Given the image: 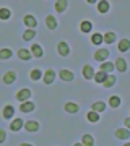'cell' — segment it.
Masks as SVG:
<instances>
[{
    "label": "cell",
    "instance_id": "cell-1",
    "mask_svg": "<svg viewBox=\"0 0 130 146\" xmlns=\"http://www.w3.org/2000/svg\"><path fill=\"white\" fill-rule=\"evenodd\" d=\"M57 52L59 55H62V57H67L68 54H70V49H68V44L65 41H60L57 44Z\"/></svg>",
    "mask_w": 130,
    "mask_h": 146
},
{
    "label": "cell",
    "instance_id": "cell-2",
    "mask_svg": "<svg viewBox=\"0 0 130 146\" xmlns=\"http://www.w3.org/2000/svg\"><path fill=\"white\" fill-rule=\"evenodd\" d=\"M23 127H25L26 131H29V133H34V131L39 130V123H37L36 120H28L26 123H23Z\"/></svg>",
    "mask_w": 130,
    "mask_h": 146
},
{
    "label": "cell",
    "instance_id": "cell-3",
    "mask_svg": "<svg viewBox=\"0 0 130 146\" xmlns=\"http://www.w3.org/2000/svg\"><path fill=\"white\" fill-rule=\"evenodd\" d=\"M29 98H31V91H29V89H20V91H18V94H16V99L20 101V102H25V101H28L29 99Z\"/></svg>",
    "mask_w": 130,
    "mask_h": 146
},
{
    "label": "cell",
    "instance_id": "cell-4",
    "mask_svg": "<svg viewBox=\"0 0 130 146\" xmlns=\"http://www.w3.org/2000/svg\"><path fill=\"white\" fill-rule=\"evenodd\" d=\"M23 23H25L29 29H34V28L37 26V21H36V18H34L33 15H26L25 18H23Z\"/></svg>",
    "mask_w": 130,
    "mask_h": 146
},
{
    "label": "cell",
    "instance_id": "cell-5",
    "mask_svg": "<svg viewBox=\"0 0 130 146\" xmlns=\"http://www.w3.org/2000/svg\"><path fill=\"white\" fill-rule=\"evenodd\" d=\"M107 57H109V50H107V49H99V50H96V54H94V58H96L98 62H104Z\"/></svg>",
    "mask_w": 130,
    "mask_h": 146
},
{
    "label": "cell",
    "instance_id": "cell-6",
    "mask_svg": "<svg viewBox=\"0 0 130 146\" xmlns=\"http://www.w3.org/2000/svg\"><path fill=\"white\" fill-rule=\"evenodd\" d=\"M42 78H44V83H46V84H52V83H54V80H55V72H54L52 68H49V70L44 73V76H42Z\"/></svg>",
    "mask_w": 130,
    "mask_h": 146
},
{
    "label": "cell",
    "instance_id": "cell-7",
    "mask_svg": "<svg viewBox=\"0 0 130 146\" xmlns=\"http://www.w3.org/2000/svg\"><path fill=\"white\" fill-rule=\"evenodd\" d=\"M59 76H60V80L62 81H67V83H70V81H73V73L70 72V70H60V73H59Z\"/></svg>",
    "mask_w": 130,
    "mask_h": 146
},
{
    "label": "cell",
    "instance_id": "cell-8",
    "mask_svg": "<svg viewBox=\"0 0 130 146\" xmlns=\"http://www.w3.org/2000/svg\"><path fill=\"white\" fill-rule=\"evenodd\" d=\"M16 81V73L15 72H7L3 75V83L5 84H13Z\"/></svg>",
    "mask_w": 130,
    "mask_h": 146
},
{
    "label": "cell",
    "instance_id": "cell-9",
    "mask_svg": "<svg viewBox=\"0 0 130 146\" xmlns=\"http://www.w3.org/2000/svg\"><path fill=\"white\" fill-rule=\"evenodd\" d=\"M115 138H120V140H129V138H130L129 128H119V130H115Z\"/></svg>",
    "mask_w": 130,
    "mask_h": 146
},
{
    "label": "cell",
    "instance_id": "cell-10",
    "mask_svg": "<svg viewBox=\"0 0 130 146\" xmlns=\"http://www.w3.org/2000/svg\"><path fill=\"white\" fill-rule=\"evenodd\" d=\"M83 76L86 80H93L94 78V68L91 65H85L83 67Z\"/></svg>",
    "mask_w": 130,
    "mask_h": 146
},
{
    "label": "cell",
    "instance_id": "cell-11",
    "mask_svg": "<svg viewBox=\"0 0 130 146\" xmlns=\"http://www.w3.org/2000/svg\"><path fill=\"white\" fill-rule=\"evenodd\" d=\"M29 52H31L33 57H37V58H39V57H42V47L39 46V44H33Z\"/></svg>",
    "mask_w": 130,
    "mask_h": 146
},
{
    "label": "cell",
    "instance_id": "cell-12",
    "mask_svg": "<svg viewBox=\"0 0 130 146\" xmlns=\"http://www.w3.org/2000/svg\"><path fill=\"white\" fill-rule=\"evenodd\" d=\"M23 123H25V122H23L21 119H15V120H13V122L10 123V130H11V131L21 130V128H23Z\"/></svg>",
    "mask_w": 130,
    "mask_h": 146
},
{
    "label": "cell",
    "instance_id": "cell-13",
    "mask_svg": "<svg viewBox=\"0 0 130 146\" xmlns=\"http://www.w3.org/2000/svg\"><path fill=\"white\" fill-rule=\"evenodd\" d=\"M114 68H117L119 72H125V70H127V62H125L122 57H119L114 63Z\"/></svg>",
    "mask_w": 130,
    "mask_h": 146
},
{
    "label": "cell",
    "instance_id": "cell-14",
    "mask_svg": "<svg viewBox=\"0 0 130 146\" xmlns=\"http://www.w3.org/2000/svg\"><path fill=\"white\" fill-rule=\"evenodd\" d=\"M13 114H15V109H13V106H5L3 107V112H2V115H3V119H11L13 117Z\"/></svg>",
    "mask_w": 130,
    "mask_h": 146
},
{
    "label": "cell",
    "instance_id": "cell-15",
    "mask_svg": "<svg viewBox=\"0 0 130 146\" xmlns=\"http://www.w3.org/2000/svg\"><path fill=\"white\" fill-rule=\"evenodd\" d=\"M20 110L21 112H33V110H34V104L29 102V101H25V102H21Z\"/></svg>",
    "mask_w": 130,
    "mask_h": 146
},
{
    "label": "cell",
    "instance_id": "cell-16",
    "mask_svg": "<svg viewBox=\"0 0 130 146\" xmlns=\"http://www.w3.org/2000/svg\"><path fill=\"white\" fill-rule=\"evenodd\" d=\"M63 109L67 110V112H70V114H77L80 107H78V104H75V102H65Z\"/></svg>",
    "mask_w": 130,
    "mask_h": 146
},
{
    "label": "cell",
    "instance_id": "cell-17",
    "mask_svg": "<svg viewBox=\"0 0 130 146\" xmlns=\"http://www.w3.org/2000/svg\"><path fill=\"white\" fill-rule=\"evenodd\" d=\"M18 57H20L21 60H31L33 55L28 49H20V50H18Z\"/></svg>",
    "mask_w": 130,
    "mask_h": 146
},
{
    "label": "cell",
    "instance_id": "cell-18",
    "mask_svg": "<svg viewBox=\"0 0 130 146\" xmlns=\"http://www.w3.org/2000/svg\"><path fill=\"white\" fill-rule=\"evenodd\" d=\"M67 7H68V2H65V0H57V2H55V10H57L59 13L65 11Z\"/></svg>",
    "mask_w": 130,
    "mask_h": 146
},
{
    "label": "cell",
    "instance_id": "cell-19",
    "mask_svg": "<svg viewBox=\"0 0 130 146\" xmlns=\"http://www.w3.org/2000/svg\"><path fill=\"white\" fill-rule=\"evenodd\" d=\"M112 70H114V63H111V62H103V63H101V70H99V72H104L106 75H107V73H111Z\"/></svg>",
    "mask_w": 130,
    "mask_h": 146
},
{
    "label": "cell",
    "instance_id": "cell-20",
    "mask_svg": "<svg viewBox=\"0 0 130 146\" xmlns=\"http://www.w3.org/2000/svg\"><path fill=\"white\" fill-rule=\"evenodd\" d=\"M104 109H106V104H104V102H101V101H98V102H94V104L91 106V110H93V112H96V114L103 112Z\"/></svg>",
    "mask_w": 130,
    "mask_h": 146
},
{
    "label": "cell",
    "instance_id": "cell-21",
    "mask_svg": "<svg viewBox=\"0 0 130 146\" xmlns=\"http://www.w3.org/2000/svg\"><path fill=\"white\" fill-rule=\"evenodd\" d=\"M46 25L49 29H55L57 28V21H55V18L52 15H49V16H46Z\"/></svg>",
    "mask_w": 130,
    "mask_h": 146
},
{
    "label": "cell",
    "instance_id": "cell-22",
    "mask_svg": "<svg viewBox=\"0 0 130 146\" xmlns=\"http://www.w3.org/2000/svg\"><path fill=\"white\" fill-rule=\"evenodd\" d=\"M29 76H31L33 81H37V80H41V78H42V72L39 70V68H33L31 73H29Z\"/></svg>",
    "mask_w": 130,
    "mask_h": 146
},
{
    "label": "cell",
    "instance_id": "cell-23",
    "mask_svg": "<svg viewBox=\"0 0 130 146\" xmlns=\"http://www.w3.org/2000/svg\"><path fill=\"white\" fill-rule=\"evenodd\" d=\"M81 145L83 146H94V138L91 135H83V138H81Z\"/></svg>",
    "mask_w": 130,
    "mask_h": 146
},
{
    "label": "cell",
    "instance_id": "cell-24",
    "mask_svg": "<svg viewBox=\"0 0 130 146\" xmlns=\"http://www.w3.org/2000/svg\"><path fill=\"white\" fill-rule=\"evenodd\" d=\"M98 11L99 13H107V11H109V2H106V0L99 2L98 3Z\"/></svg>",
    "mask_w": 130,
    "mask_h": 146
},
{
    "label": "cell",
    "instance_id": "cell-25",
    "mask_svg": "<svg viewBox=\"0 0 130 146\" xmlns=\"http://www.w3.org/2000/svg\"><path fill=\"white\" fill-rule=\"evenodd\" d=\"M104 88H111V86H114L115 84V76H112V75H107L106 76V80L103 81Z\"/></svg>",
    "mask_w": 130,
    "mask_h": 146
},
{
    "label": "cell",
    "instance_id": "cell-26",
    "mask_svg": "<svg viewBox=\"0 0 130 146\" xmlns=\"http://www.w3.org/2000/svg\"><path fill=\"white\" fill-rule=\"evenodd\" d=\"M130 49V41L129 39H122V41L119 42V50L120 52H127Z\"/></svg>",
    "mask_w": 130,
    "mask_h": 146
},
{
    "label": "cell",
    "instance_id": "cell-27",
    "mask_svg": "<svg viewBox=\"0 0 130 146\" xmlns=\"http://www.w3.org/2000/svg\"><path fill=\"white\" fill-rule=\"evenodd\" d=\"M103 42H106V44H112V42H115V34L114 33H106L103 36Z\"/></svg>",
    "mask_w": 130,
    "mask_h": 146
},
{
    "label": "cell",
    "instance_id": "cell-28",
    "mask_svg": "<svg viewBox=\"0 0 130 146\" xmlns=\"http://www.w3.org/2000/svg\"><path fill=\"white\" fill-rule=\"evenodd\" d=\"M80 29L83 33H91L93 29V25H91V21H81V25H80Z\"/></svg>",
    "mask_w": 130,
    "mask_h": 146
},
{
    "label": "cell",
    "instance_id": "cell-29",
    "mask_svg": "<svg viewBox=\"0 0 130 146\" xmlns=\"http://www.w3.org/2000/svg\"><path fill=\"white\" fill-rule=\"evenodd\" d=\"M86 119H88V122H91V123H96L99 120V115L96 114V112H93V110H89L88 114H86Z\"/></svg>",
    "mask_w": 130,
    "mask_h": 146
},
{
    "label": "cell",
    "instance_id": "cell-30",
    "mask_svg": "<svg viewBox=\"0 0 130 146\" xmlns=\"http://www.w3.org/2000/svg\"><path fill=\"white\" fill-rule=\"evenodd\" d=\"M109 106L111 107H114V109H117L120 106V98H117V96H111L109 98Z\"/></svg>",
    "mask_w": 130,
    "mask_h": 146
},
{
    "label": "cell",
    "instance_id": "cell-31",
    "mask_svg": "<svg viewBox=\"0 0 130 146\" xmlns=\"http://www.w3.org/2000/svg\"><path fill=\"white\" fill-rule=\"evenodd\" d=\"M34 36H36V31H34V29H26V31L23 33V39H25V41H31Z\"/></svg>",
    "mask_w": 130,
    "mask_h": 146
},
{
    "label": "cell",
    "instance_id": "cell-32",
    "mask_svg": "<svg viewBox=\"0 0 130 146\" xmlns=\"http://www.w3.org/2000/svg\"><path fill=\"white\" fill-rule=\"evenodd\" d=\"M106 76H107V75H106L104 72H98V73H94V81H96V83H99V84H103V81L106 80Z\"/></svg>",
    "mask_w": 130,
    "mask_h": 146
},
{
    "label": "cell",
    "instance_id": "cell-33",
    "mask_svg": "<svg viewBox=\"0 0 130 146\" xmlns=\"http://www.w3.org/2000/svg\"><path fill=\"white\" fill-rule=\"evenodd\" d=\"M91 42H93L94 46H99V44H103V34H99V33L93 34V37H91Z\"/></svg>",
    "mask_w": 130,
    "mask_h": 146
},
{
    "label": "cell",
    "instance_id": "cell-34",
    "mask_svg": "<svg viewBox=\"0 0 130 146\" xmlns=\"http://www.w3.org/2000/svg\"><path fill=\"white\" fill-rule=\"evenodd\" d=\"M11 55H13V54H11L10 49H2V50H0V58H2V60H7V58H10Z\"/></svg>",
    "mask_w": 130,
    "mask_h": 146
},
{
    "label": "cell",
    "instance_id": "cell-35",
    "mask_svg": "<svg viewBox=\"0 0 130 146\" xmlns=\"http://www.w3.org/2000/svg\"><path fill=\"white\" fill-rule=\"evenodd\" d=\"M10 16H11V13L8 8H0V20H8Z\"/></svg>",
    "mask_w": 130,
    "mask_h": 146
},
{
    "label": "cell",
    "instance_id": "cell-36",
    "mask_svg": "<svg viewBox=\"0 0 130 146\" xmlns=\"http://www.w3.org/2000/svg\"><path fill=\"white\" fill-rule=\"evenodd\" d=\"M5 140H7V133H5V130L0 128V143H3Z\"/></svg>",
    "mask_w": 130,
    "mask_h": 146
},
{
    "label": "cell",
    "instance_id": "cell-37",
    "mask_svg": "<svg viewBox=\"0 0 130 146\" xmlns=\"http://www.w3.org/2000/svg\"><path fill=\"white\" fill-rule=\"evenodd\" d=\"M130 127V119H125V128H129Z\"/></svg>",
    "mask_w": 130,
    "mask_h": 146
},
{
    "label": "cell",
    "instance_id": "cell-38",
    "mask_svg": "<svg viewBox=\"0 0 130 146\" xmlns=\"http://www.w3.org/2000/svg\"><path fill=\"white\" fill-rule=\"evenodd\" d=\"M20 146H33V145H29V143H21Z\"/></svg>",
    "mask_w": 130,
    "mask_h": 146
},
{
    "label": "cell",
    "instance_id": "cell-39",
    "mask_svg": "<svg viewBox=\"0 0 130 146\" xmlns=\"http://www.w3.org/2000/svg\"><path fill=\"white\" fill-rule=\"evenodd\" d=\"M75 146H83V145H81V143H75Z\"/></svg>",
    "mask_w": 130,
    "mask_h": 146
},
{
    "label": "cell",
    "instance_id": "cell-40",
    "mask_svg": "<svg viewBox=\"0 0 130 146\" xmlns=\"http://www.w3.org/2000/svg\"><path fill=\"white\" fill-rule=\"evenodd\" d=\"M124 146H130V143H125V145Z\"/></svg>",
    "mask_w": 130,
    "mask_h": 146
}]
</instances>
